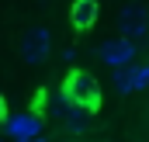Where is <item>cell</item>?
I'll return each mask as SVG.
<instances>
[{
  "instance_id": "cell-8",
  "label": "cell",
  "mask_w": 149,
  "mask_h": 142,
  "mask_svg": "<svg viewBox=\"0 0 149 142\" xmlns=\"http://www.w3.org/2000/svg\"><path fill=\"white\" fill-rule=\"evenodd\" d=\"M114 87L121 94H128V66H114Z\"/></svg>"
},
{
  "instance_id": "cell-3",
  "label": "cell",
  "mask_w": 149,
  "mask_h": 142,
  "mask_svg": "<svg viewBox=\"0 0 149 142\" xmlns=\"http://www.w3.org/2000/svg\"><path fill=\"white\" fill-rule=\"evenodd\" d=\"M3 128H7V135L10 139H35L38 132H42V118H38L35 111H17V114H7L3 118Z\"/></svg>"
},
{
  "instance_id": "cell-7",
  "label": "cell",
  "mask_w": 149,
  "mask_h": 142,
  "mask_svg": "<svg viewBox=\"0 0 149 142\" xmlns=\"http://www.w3.org/2000/svg\"><path fill=\"white\" fill-rule=\"evenodd\" d=\"M70 132H87V111H80V107H73L70 111Z\"/></svg>"
},
{
  "instance_id": "cell-6",
  "label": "cell",
  "mask_w": 149,
  "mask_h": 142,
  "mask_svg": "<svg viewBox=\"0 0 149 142\" xmlns=\"http://www.w3.org/2000/svg\"><path fill=\"white\" fill-rule=\"evenodd\" d=\"M146 87H149V63H142V66L128 63V90H146Z\"/></svg>"
},
{
  "instance_id": "cell-5",
  "label": "cell",
  "mask_w": 149,
  "mask_h": 142,
  "mask_svg": "<svg viewBox=\"0 0 149 142\" xmlns=\"http://www.w3.org/2000/svg\"><path fill=\"white\" fill-rule=\"evenodd\" d=\"M94 10H97V0H76L73 3V24L76 28H90L94 24Z\"/></svg>"
},
{
  "instance_id": "cell-2",
  "label": "cell",
  "mask_w": 149,
  "mask_h": 142,
  "mask_svg": "<svg viewBox=\"0 0 149 142\" xmlns=\"http://www.w3.org/2000/svg\"><path fill=\"white\" fill-rule=\"evenodd\" d=\"M118 24H121V38H132L135 45H142V42L149 38V14H146L142 3H128V7H121Z\"/></svg>"
},
{
  "instance_id": "cell-9",
  "label": "cell",
  "mask_w": 149,
  "mask_h": 142,
  "mask_svg": "<svg viewBox=\"0 0 149 142\" xmlns=\"http://www.w3.org/2000/svg\"><path fill=\"white\" fill-rule=\"evenodd\" d=\"M24 142H38V135H35V139H24Z\"/></svg>"
},
{
  "instance_id": "cell-4",
  "label": "cell",
  "mask_w": 149,
  "mask_h": 142,
  "mask_svg": "<svg viewBox=\"0 0 149 142\" xmlns=\"http://www.w3.org/2000/svg\"><path fill=\"white\" fill-rule=\"evenodd\" d=\"M135 42L132 38H118V42H108V45H101V59L108 63V66H128L132 59H135Z\"/></svg>"
},
{
  "instance_id": "cell-1",
  "label": "cell",
  "mask_w": 149,
  "mask_h": 142,
  "mask_svg": "<svg viewBox=\"0 0 149 142\" xmlns=\"http://www.w3.org/2000/svg\"><path fill=\"white\" fill-rule=\"evenodd\" d=\"M49 49H52V31H49L45 24L28 28L24 38H21V45H17V52H21V59H24L28 66H42V63L49 59Z\"/></svg>"
}]
</instances>
